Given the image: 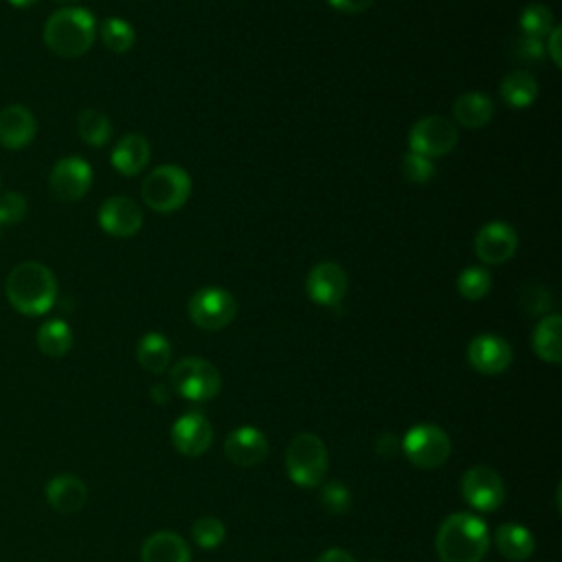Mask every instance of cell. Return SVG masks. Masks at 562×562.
Segmentation results:
<instances>
[{
    "instance_id": "10",
    "label": "cell",
    "mask_w": 562,
    "mask_h": 562,
    "mask_svg": "<svg viewBox=\"0 0 562 562\" xmlns=\"http://www.w3.org/2000/svg\"><path fill=\"white\" fill-rule=\"evenodd\" d=\"M461 494L472 510L494 512L505 501V483L496 470L488 466H475L466 470L461 479Z\"/></svg>"
},
{
    "instance_id": "38",
    "label": "cell",
    "mask_w": 562,
    "mask_h": 562,
    "mask_svg": "<svg viewBox=\"0 0 562 562\" xmlns=\"http://www.w3.org/2000/svg\"><path fill=\"white\" fill-rule=\"evenodd\" d=\"M328 3L343 14H361L374 5V0H328Z\"/></svg>"
},
{
    "instance_id": "12",
    "label": "cell",
    "mask_w": 562,
    "mask_h": 562,
    "mask_svg": "<svg viewBox=\"0 0 562 562\" xmlns=\"http://www.w3.org/2000/svg\"><path fill=\"white\" fill-rule=\"evenodd\" d=\"M49 185L58 200L78 202L89 194V189L93 185V169L80 156L60 159L51 169Z\"/></svg>"
},
{
    "instance_id": "1",
    "label": "cell",
    "mask_w": 562,
    "mask_h": 562,
    "mask_svg": "<svg viewBox=\"0 0 562 562\" xmlns=\"http://www.w3.org/2000/svg\"><path fill=\"white\" fill-rule=\"evenodd\" d=\"M5 295L16 313L25 317H43L56 306L58 279L45 264L23 261L10 272Z\"/></svg>"
},
{
    "instance_id": "39",
    "label": "cell",
    "mask_w": 562,
    "mask_h": 562,
    "mask_svg": "<svg viewBox=\"0 0 562 562\" xmlns=\"http://www.w3.org/2000/svg\"><path fill=\"white\" fill-rule=\"evenodd\" d=\"M400 450V442L396 435L391 433H380L378 440H376V453L385 459H391L396 453Z\"/></svg>"
},
{
    "instance_id": "34",
    "label": "cell",
    "mask_w": 562,
    "mask_h": 562,
    "mask_svg": "<svg viewBox=\"0 0 562 562\" xmlns=\"http://www.w3.org/2000/svg\"><path fill=\"white\" fill-rule=\"evenodd\" d=\"M402 174H405L411 183H415V185H426V183L435 176V167H433L431 159L409 152V154L405 156V161H402Z\"/></svg>"
},
{
    "instance_id": "27",
    "label": "cell",
    "mask_w": 562,
    "mask_h": 562,
    "mask_svg": "<svg viewBox=\"0 0 562 562\" xmlns=\"http://www.w3.org/2000/svg\"><path fill=\"white\" fill-rule=\"evenodd\" d=\"M501 97L507 106L514 108H527L536 102L538 97V84L534 80L531 73L527 71H514L510 75H505L503 84H501Z\"/></svg>"
},
{
    "instance_id": "36",
    "label": "cell",
    "mask_w": 562,
    "mask_h": 562,
    "mask_svg": "<svg viewBox=\"0 0 562 562\" xmlns=\"http://www.w3.org/2000/svg\"><path fill=\"white\" fill-rule=\"evenodd\" d=\"M520 306L527 315H545L553 306V300L547 289H525Z\"/></svg>"
},
{
    "instance_id": "19",
    "label": "cell",
    "mask_w": 562,
    "mask_h": 562,
    "mask_svg": "<svg viewBox=\"0 0 562 562\" xmlns=\"http://www.w3.org/2000/svg\"><path fill=\"white\" fill-rule=\"evenodd\" d=\"M45 496L49 505L60 514H78L89 501L86 483L75 475H58L47 483Z\"/></svg>"
},
{
    "instance_id": "26",
    "label": "cell",
    "mask_w": 562,
    "mask_h": 562,
    "mask_svg": "<svg viewBox=\"0 0 562 562\" xmlns=\"http://www.w3.org/2000/svg\"><path fill=\"white\" fill-rule=\"evenodd\" d=\"M38 350L49 356V359H62L71 352L73 348V330L69 328L67 321L54 319L40 326L38 337H36Z\"/></svg>"
},
{
    "instance_id": "5",
    "label": "cell",
    "mask_w": 562,
    "mask_h": 562,
    "mask_svg": "<svg viewBox=\"0 0 562 562\" xmlns=\"http://www.w3.org/2000/svg\"><path fill=\"white\" fill-rule=\"evenodd\" d=\"M189 194H191V178L178 165L156 167L145 176L141 187L143 202L159 213H172L180 209L189 200Z\"/></svg>"
},
{
    "instance_id": "7",
    "label": "cell",
    "mask_w": 562,
    "mask_h": 562,
    "mask_svg": "<svg viewBox=\"0 0 562 562\" xmlns=\"http://www.w3.org/2000/svg\"><path fill=\"white\" fill-rule=\"evenodd\" d=\"M402 450L413 466L422 470H435L448 461L453 444L446 431L440 426L418 424L405 435Z\"/></svg>"
},
{
    "instance_id": "9",
    "label": "cell",
    "mask_w": 562,
    "mask_h": 562,
    "mask_svg": "<svg viewBox=\"0 0 562 562\" xmlns=\"http://www.w3.org/2000/svg\"><path fill=\"white\" fill-rule=\"evenodd\" d=\"M459 132L453 121L444 117H424L409 132V148L413 154L435 159L455 150Z\"/></svg>"
},
{
    "instance_id": "13",
    "label": "cell",
    "mask_w": 562,
    "mask_h": 562,
    "mask_svg": "<svg viewBox=\"0 0 562 562\" xmlns=\"http://www.w3.org/2000/svg\"><path fill=\"white\" fill-rule=\"evenodd\" d=\"M512 348L496 335H479L468 346V363L483 376H499L512 365Z\"/></svg>"
},
{
    "instance_id": "44",
    "label": "cell",
    "mask_w": 562,
    "mask_h": 562,
    "mask_svg": "<svg viewBox=\"0 0 562 562\" xmlns=\"http://www.w3.org/2000/svg\"><path fill=\"white\" fill-rule=\"evenodd\" d=\"M54 3H60V5H69V8H73L75 3H80V0H54Z\"/></svg>"
},
{
    "instance_id": "17",
    "label": "cell",
    "mask_w": 562,
    "mask_h": 562,
    "mask_svg": "<svg viewBox=\"0 0 562 562\" xmlns=\"http://www.w3.org/2000/svg\"><path fill=\"white\" fill-rule=\"evenodd\" d=\"M224 455L235 466H257L268 457V440L261 431L253 426H239L226 437Z\"/></svg>"
},
{
    "instance_id": "16",
    "label": "cell",
    "mask_w": 562,
    "mask_h": 562,
    "mask_svg": "<svg viewBox=\"0 0 562 562\" xmlns=\"http://www.w3.org/2000/svg\"><path fill=\"white\" fill-rule=\"evenodd\" d=\"M99 226L113 237H132L143 226L141 207L126 196H113L99 209Z\"/></svg>"
},
{
    "instance_id": "23",
    "label": "cell",
    "mask_w": 562,
    "mask_h": 562,
    "mask_svg": "<svg viewBox=\"0 0 562 562\" xmlns=\"http://www.w3.org/2000/svg\"><path fill=\"white\" fill-rule=\"evenodd\" d=\"M453 115H455L457 124H461L464 128L477 130V128H483L492 121L494 104L485 93H464L455 102Z\"/></svg>"
},
{
    "instance_id": "14",
    "label": "cell",
    "mask_w": 562,
    "mask_h": 562,
    "mask_svg": "<svg viewBox=\"0 0 562 562\" xmlns=\"http://www.w3.org/2000/svg\"><path fill=\"white\" fill-rule=\"evenodd\" d=\"M172 442L176 450L185 457H200L211 448L213 442V429L209 420L198 413H185L180 415L172 426Z\"/></svg>"
},
{
    "instance_id": "33",
    "label": "cell",
    "mask_w": 562,
    "mask_h": 562,
    "mask_svg": "<svg viewBox=\"0 0 562 562\" xmlns=\"http://www.w3.org/2000/svg\"><path fill=\"white\" fill-rule=\"evenodd\" d=\"M321 505L330 514H346L352 505V492L346 483L341 481H330L321 490Z\"/></svg>"
},
{
    "instance_id": "30",
    "label": "cell",
    "mask_w": 562,
    "mask_h": 562,
    "mask_svg": "<svg viewBox=\"0 0 562 562\" xmlns=\"http://www.w3.org/2000/svg\"><path fill=\"white\" fill-rule=\"evenodd\" d=\"M99 36H102V43L106 45V49H110L113 54H128L137 40L130 23H126L121 19L104 21L99 27Z\"/></svg>"
},
{
    "instance_id": "29",
    "label": "cell",
    "mask_w": 562,
    "mask_h": 562,
    "mask_svg": "<svg viewBox=\"0 0 562 562\" xmlns=\"http://www.w3.org/2000/svg\"><path fill=\"white\" fill-rule=\"evenodd\" d=\"M492 277L485 268L481 266H468L459 277H457V291L464 300L468 302H479L490 293Z\"/></svg>"
},
{
    "instance_id": "24",
    "label": "cell",
    "mask_w": 562,
    "mask_h": 562,
    "mask_svg": "<svg viewBox=\"0 0 562 562\" xmlns=\"http://www.w3.org/2000/svg\"><path fill=\"white\" fill-rule=\"evenodd\" d=\"M560 332H562V319L560 315H547L534 330L531 343L534 352L540 361L558 365L562 361V343H560Z\"/></svg>"
},
{
    "instance_id": "11",
    "label": "cell",
    "mask_w": 562,
    "mask_h": 562,
    "mask_svg": "<svg viewBox=\"0 0 562 562\" xmlns=\"http://www.w3.org/2000/svg\"><path fill=\"white\" fill-rule=\"evenodd\" d=\"M350 279L343 266L335 261H321L317 264L306 281L308 297L324 306V308H341L346 295H348Z\"/></svg>"
},
{
    "instance_id": "3",
    "label": "cell",
    "mask_w": 562,
    "mask_h": 562,
    "mask_svg": "<svg viewBox=\"0 0 562 562\" xmlns=\"http://www.w3.org/2000/svg\"><path fill=\"white\" fill-rule=\"evenodd\" d=\"M97 36V23L89 10L65 8L49 16L43 38L51 54L73 60L91 51Z\"/></svg>"
},
{
    "instance_id": "31",
    "label": "cell",
    "mask_w": 562,
    "mask_h": 562,
    "mask_svg": "<svg viewBox=\"0 0 562 562\" xmlns=\"http://www.w3.org/2000/svg\"><path fill=\"white\" fill-rule=\"evenodd\" d=\"M520 30L523 36L529 38H545L553 30V16L547 5H527L520 14Z\"/></svg>"
},
{
    "instance_id": "28",
    "label": "cell",
    "mask_w": 562,
    "mask_h": 562,
    "mask_svg": "<svg viewBox=\"0 0 562 562\" xmlns=\"http://www.w3.org/2000/svg\"><path fill=\"white\" fill-rule=\"evenodd\" d=\"M78 134L84 143L93 148H104L113 137V124L110 119L99 110H82L78 117Z\"/></svg>"
},
{
    "instance_id": "2",
    "label": "cell",
    "mask_w": 562,
    "mask_h": 562,
    "mask_svg": "<svg viewBox=\"0 0 562 562\" xmlns=\"http://www.w3.org/2000/svg\"><path fill=\"white\" fill-rule=\"evenodd\" d=\"M435 549L442 562H481L490 549V531L479 516L457 512L442 523Z\"/></svg>"
},
{
    "instance_id": "25",
    "label": "cell",
    "mask_w": 562,
    "mask_h": 562,
    "mask_svg": "<svg viewBox=\"0 0 562 562\" xmlns=\"http://www.w3.org/2000/svg\"><path fill=\"white\" fill-rule=\"evenodd\" d=\"M137 361L150 374L165 372L169 367V361H172L169 341L159 332L145 335L137 346Z\"/></svg>"
},
{
    "instance_id": "41",
    "label": "cell",
    "mask_w": 562,
    "mask_h": 562,
    "mask_svg": "<svg viewBox=\"0 0 562 562\" xmlns=\"http://www.w3.org/2000/svg\"><path fill=\"white\" fill-rule=\"evenodd\" d=\"M317 562H356V560L346 549H328L317 558Z\"/></svg>"
},
{
    "instance_id": "6",
    "label": "cell",
    "mask_w": 562,
    "mask_h": 562,
    "mask_svg": "<svg viewBox=\"0 0 562 562\" xmlns=\"http://www.w3.org/2000/svg\"><path fill=\"white\" fill-rule=\"evenodd\" d=\"M172 389L191 402L213 400L222 389L220 372L204 359H183L169 374Z\"/></svg>"
},
{
    "instance_id": "20",
    "label": "cell",
    "mask_w": 562,
    "mask_h": 562,
    "mask_svg": "<svg viewBox=\"0 0 562 562\" xmlns=\"http://www.w3.org/2000/svg\"><path fill=\"white\" fill-rule=\"evenodd\" d=\"M152 150L145 137L141 134H126L113 150V167L124 176L141 174L150 163Z\"/></svg>"
},
{
    "instance_id": "18",
    "label": "cell",
    "mask_w": 562,
    "mask_h": 562,
    "mask_svg": "<svg viewBox=\"0 0 562 562\" xmlns=\"http://www.w3.org/2000/svg\"><path fill=\"white\" fill-rule=\"evenodd\" d=\"M36 117L30 108L14 104L0 110V145L8 150H23L36 137Z\"/></svg>"
},
{
    "instance_id": "22",
    "label": "cell",
    "mask_w": 562,
    "mask_h": 562,
    "mask_svg": "<svg viewBox=\"0 0 562 562\" xmlns=\"http://www.w3.org/2000/svg\"><path fill=\"white\" fill-rule=\"evenodd\" d=\"M494 542H496V549L512 562L527 560L536 547L531 531L518 523H505L496 527Z\"/></svg>"
},
{
    "instance_id": "42",
    "label": "cell",
    "mask_w": 562,
    "mask_h": 562,
    "mask_svg": "<svg viewBox=\"0 0 562 562\" xmlns=\"http://www.w3.org/2000/svg\"><path fill=\"white\" fill-rule=\"evenodd\" d=\"M150 396H152V400H154L156 405H167V402H169V389H167L165 385H154L152 391H150Z\"/></svg>"
},
{
    "instance_id": "40",
    "label": "cell",
    "mask_w": 562,
    "mask_h": 562,
    "mask_svg": "<svg viewBox=\"0 0 562 562\" xmlns=\"http://www.w3.org/2000/svg\"><path fill=\"white\" fill-rule=\"evenodd\" d=\"M547 51L551 56V62L560 69L562 67V56H560V40H562V30L560 27H553L547 36Z\"/></svg>"
},
{
    "instance_id": "4",
    "label": "cell",
    "mask_w": 562,
    "mask_h": 562,
    "mask_svg": "<svg viewBox=\"0 0 562 562\" xmlns=\"http://www.w3.org/2000/svg\"><path fill=\"white\" fill-rule=\"evenodd\" d=\"M330 468V457L324 440L315 433H300L286 450V470L302 488H317Z\"/></svg>"
},
{
    "instance_id": "15",
    "label": "cell",
    "mask_w": 562,
    "mask_h": 562,
    "mask_svg": "<svg viewBox=\"0 0 562 562\" xmlns=\"http://www.w3.org/2000/svg\"><path fill=\"white\" fill-rule=\"evenodd\" d=\"M518 246L516 231L505 222H488L475 237V253L483 264H503L514 257Z\"/></svg>"
},
{
    "instance_id": "32",
    "label": "cell",
    "mask_w": 562,
    "mask_h": 562,
    "mask_svg": "<svg viewBox=\"0 0 562 562\" xmlns=\"http://www.w3.org/2000/svg\"><path fill=\"white\" fill-rule=\"evenodd\" d=\"M191 536L196 540L198 547L202 549H218L226 536L224 523L215 516H200L194 527H191Z\"/></svg>"
},
{
    "instance_id": "8",
    "label": "cell",
    "mask_w": 562,
    "mask_h": 562,
    "mask_svg": "<svg viewBox=\"0 0 562 562\" xmlns=\"http://www.w3.org/2000/svg\"><path fill=\"white\" fill-rule=\"evenodd\" d=\"M237 315V302L235 297L220 289V286H207L200 289L189 300V319L207 332H218L226 328Z\"/></svg>"
},
{
    "instance_id": "45",
    "label": "cell",
    "mask_w": 562,
    "mask_h": 562,
    "mask_svg": "<svg viewBox=\"0 0 562 562\" xmlns=\"http://www.w3.org/2000/svg\"><path fill=\"white\" fill-rule=\"evenodd\" d=\"M374 562H380V560H374Z\"/></svg>"
},
{
    "instance_id": "37",
    "label": "cell",
    "mask_w": 562,
    "mask_h": 562,
    "mask_svg": "<svg viewBox=\"0 0 562 562\" xmlns=\"http://www.w3.org/2000/svg\"><path fill=\"white\" fill-rule=\"evenodd\" d=\"M514 51H516V58H518V60L536 62V60H540V58H542V54H545V45H542V40H538V38L520 36V38L516 40Z\"/></svg>"
},
{
    "instance_id": "21",
    "label": "cell",
    "mask_w": 562,
    "mask_h": 562,
    "mask_svg": "<svg viewBox=\"0 0 562 562\" xmlns=\"http://www.w3.org/2000/svg\"><path fill=\"white\" fill-rule=\"evenodd\" d=\"M143 562H191V551L187 542L174 531H159L143 542Z\"/></svg>"
},
{
    "instance_id": "35",
    "label": "cell",
    "mask_w": 562,
    "mask_h": 562,
    "mask_svg": "<svg viewBox=\"0 0 562 562\" xmlns=\"http://www.w3.org/2000/svg\"><path fill=\"white\" fill-rule=\"evenodd\" d=\"M27 215V200L25 196L10 191L0 198V226L3 224H19Z\"/></svg>"
},
{
    "instance_id": "43",
    "label": "cell",
    "mask_w": 562,
    "mask_h": 562,
    "mask_svg": "<svg viewBox=\"0 0 562 562\" xmlns=\"http://www.w3.org/2000/svg\"><path fill=\"white\" fill-rule=\"evenodd\" d=\"M10 5H14L16 10H30V8H34L38 0H8Z\"/></svg>"
}]
</instances>
